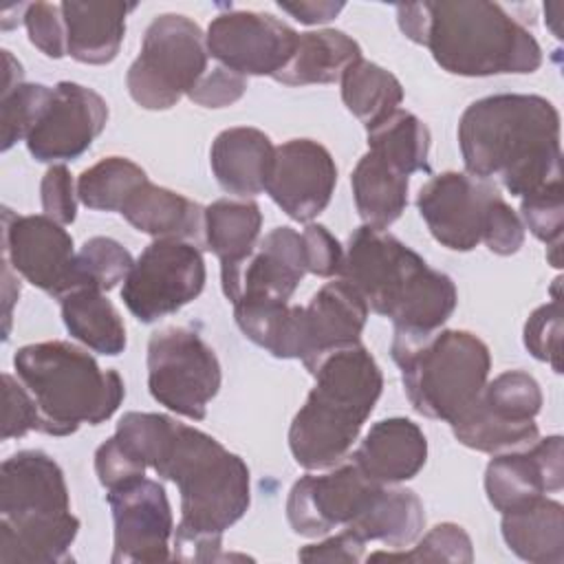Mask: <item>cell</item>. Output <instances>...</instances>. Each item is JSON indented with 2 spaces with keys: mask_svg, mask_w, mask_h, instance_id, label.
I'll return each mask as SVG.
<instances>
[{
  "mask_svg": "<svg viewBox=\"0 0 564 564\" xmlns=\"http://www.w3.org/2000/svg\"><path fill=\"white\" fill-rule=\"evenodd\" d=\"M467 174L498 178L524 198L562 183L560 112L540 95H489L467 106L458 121Z\"/></svg>",
  "mask_w": 564,
  "mask_h": 564,
  "instance_id": "obj_1",
  "label": "cell"
},
{
  "mask_svg": "<svg viewBox=\"0 0 564 564\" xmlns=\"http://www.w3.org/2000/svg\"><path fill=\"white\" fill-rule=\"evenodd\" d=\"M176 482L181 520L174 531V557L218 560L223 533L249 509V467L214 436L176 423L167 454L154 469Z\"/></svg>",
  "mask_w": 564,
  "mask_h": 564,
  "instance_id": "obj_2",
  "label": "cell"
},
{
  "mask_svg": "<svg viewBox=\"0 0 564 564\" xmlns=\"http://www.w3.org/2000/svg\"><path fill=\"white\" fill-rule=\"evenodd\" d=\"M341 280L359 291L368 308L390 317L397 333L430 335L456 308L458 293L449 275L388 231L361 225L348 238Z\"/></svg>",
  "mask_w": 564,
  "mask_h": 564,
  "instance_id": "obj_3",
  "label": "cell"
},
{
  "mask_svg": "<svg viewBox=\"0 0 564 564\" xmlns=\"http://www.w3.org/2000/svg\"><path fill=\"white\" fill-rule=\"evenodd\" d=\"M315 388L293 416L289 449L304 469H328L341 463L381 397L383 377L364 344L324 357Z\"/></svg>",
  "mask_w": 564,
  "mask_h": 564,
  "instance_id": "obj_4",
  "label": "cell"
},
{
  "mask_svg": "<svg viewBox=\"0 0 564 564\" xmlns=\"http://www.w3.org/2000/svg\"><path fill=\"white\" fill-rule=\"evenodd\" d=\"M79 520L59 465L40 449H24L0 467V562H68Z\"/></svg>",
  "mask_w": 564,
  "mask_h": 564,
  "instance_id": "obj_5",
  "label": "cell"
},
{
  "mask_svg": "<svg viewBox=\"0 0 564 564\" xmlns=\"http://www.w3.org/2000/svg\"><path fill=\"white\" fill-rule=\"evenodd\" d=\"M423 9V46L452 75L533 73L542 64L538 40L496 2L441 0Z\"/></svg>",
  "mask_w": 564,
  "mask_h": 564,
  "instance_id": "obj_6",
  "label": "cell"
},
{
  "mask_svg": "<svg viewBox=\"0 0 564 564\" xmlns=\"http://www.w3.org/2000/svg\"><path fill=\"white\" fill-rule=\"evenodd\" d=\"M13 366L40 410V432L51 436H68L82 423H104L126 397L117 370H101L88 352L68 341L22 346Z\"/></svg>",
  "mask_w": 564,
  "mask_h": 564,
  "instance_id": "obj_7",
  "label": "cell"
},
{
  "mask_svg": "<svg viewBox=\"0 0 564 564\" xmlns=\"http://www.w3.org/2000/svg\"><path fill=\"white\" fill-rule=\"evenodd\" d=\"M390 352L401 368L412 408L449 425L480 399L489 379V348L469 330H434L430 335L394 330Z\"/></svg>",
  "mask_w": 564,
  "mask_h": 564,
  "instance_id": "obj_8",
  "label": "cell"
},
{
  "mask_svg": "<svg viewBox=\"0 0 564 564\" xmlns=\"http://www.w3.org/2000/svg\"><path fill=\"white\" fill-rule=\"evenodd\" d=\"M207 57L205 35L194 20L178 13L156 15L128 68V93L145 110H167L209 70Z\"/></svg>",
  "mask_w": 564,
  "mask_h": 564,
  "instance_id": "obj_9",
  "label": "cell"
},
{
  "mask_svg": "<svg viewBox=\"0 0 564 564\" xmlns=\"http://www.w3.org/2000/svg\"><path fill=\"white\" fill-rule=\"evenodd\" d=\"M148 388L167 410L203 421L220 388L218 357L196 330L163 328L148 344Z\"/></svg>",
  "mask_w": 564,
  "mask_h": 564,
  "instance_id": "obj_10",
  "label": "cell"
},
{
  "mask_svg": "<svg viewBox=\"0 0 564 564\" xmlns=\"http://www.w3.org/2000/svg\"><path fill=\"white\" fill-rule=\"evenodd\" d=\"M205 286V262L187 240L154 238L134 260L121 286V300L143 324L176 313Z\"/></svg>",
  "mask_w": 564,
  "mask_h": 564,
  "instance_id": "obj_11",
  "label": "cell"
},
{
  "mask_svg": "<svg viewBox=\"0 0 564 564\" xmlns=\"http://www.w3.org/2000/svg\"><path fill=\"white\" fill-rule=\"evenodd\" d=\"M505 198L485 178L460 172H443L430 178L416 207L430 234L452 251H471L485 242Z\"/></svg>",
  "mask_w": 564,
  "mask_h": 564,
  "instance_id": "obj_12",
  "label": "cell"
},
{
  "mask_svg": "<svg viewBox=\"0 0 564 564\" xmlns=\"http://www.w3.org/2000/svg\"><path fill=\"white\" fill-rule=\"evenodd\" d=\"M2 249L15 273L57 300L79 286L73 238L46 214L18 216L4 207Z\"/></svg>",
  "mask_w": 564,
  "mask_h": 564,
  "instance_id": "obj_13",
  "label": "cell"
},
{
  "mask_svg": "<svg viewBox=\"0 0 564 564\" xmlns=\"http://www.w3.org/2000/svg\"><path fill=\"white\" fill-rule=\"evenodd\" d=\"M368 304L346 280L324 284L308 306H293L286 359H302L308 372L344 348L361 344Z\"/></svg>",
  "mask_w": 564,
  "mask_h": 564,
  "instance_id": "obj_14",
  "label": "cell"
},
{
  "mask_svg": "<svg viewBox=\"0 0 564 564\" xmlns=\"http://www.w3.org/2000/svg\"><path fill=\"white\" fill-rule=\"evenodd\" d=\"M297 37L286 22L271 13L225 11L212 20L205 44L209 57L242 77H275L291 59Z\"/></svg>",
  "mask_w": 564,
  "mask_h": 564,
  "instance_id": "obj_15",
  "label": "cell"
},
{
  "mask_svg": "<svg viewBox=\"0 0 564 564\" xmlns=\"http://www.w3.org/2000/svg\"><path fill=\"white\" fill-rule=\"evenodd\" d=\"M115 522L112 564L163 562L170 557L174 520L163 485L145 476L108 489Z\"/></svg>",
  "mask_w": 564,
  "mask_h": 564,
  "instance_id": "obj_16",
  "label": "cell"
},
{
  "mask_svg": "<svg viewBox=\"0 0 564 564\" xmlns=\"http://www.w3.org/2000/svg\"><path fill=\"white\" fill-rule=\"evenodd\" d=\"M379 487L352 460L319 476L306 474L289 491L286 520L297 535H326L348 527L370 505Z\"/></svg>",
  "mask_w": 564,
  "mask_h": 564,
  "instance_id": "obj_17",
  "label": "cell"
},
{
  "mask_svg": "<svg viewBox=\"0 0 564 564\" xmlns=\"http://www.w3.org/2000/svg\"><path fill=\"white\" fill-rule=\"evenodd\" d=\"M304 273L308 271L302 234L291 227H275L258 240L249 258L220 269V280L231 304H289V297L302 282Z\"/></svg>",
  "mask_w": 564,
  "mask_h": 564,
  "instance_id": "obj_18",
  "label": "cell"
},
{
  "mask_svg": "<svg viewBox=\"0 0 564 564\" xmlns=\"http://www.w3.org/2000/svg\"><path fill=\"white\" fill-rule=\"evenodd\" d=\"M106 121L108 106L101 95L75 82H59L24 141L37 161H70L90 148Z\"/></svg>",
  "mask_w": 564,
  "mask_h": 564,
  "instance_id": "obj_19",
  "label": "cell"
},
{
  "mask_svg": "<svg viewBox=\"0 0 564 564\" xmlns=\"http://www.w3.org/2000/svg\"><path fill=\"white\" fill-rule=\"evenodd\" d=\"M337 165L330 152L313 139H291L275 148L264 192L286 216L311 223L335 192Z\"/></svg>",
  "mask_w": 564,
  "mask_h": 564,
  "instance_id": "obj_20",
  "label": "cell"
},
{
  "mask_svg": "<svg viewBox=\"0 0 564 564\" xmlns=\"http://www.w3.org/2000/svg\"><path fill=\"white\" fill-rule=\"evenodd\" d=\"M562 436L538 438L524 449L494 456L485 471V491L496 511L505 513L564 485Z\"/></svg>",
  "mask_w": 564,
  "mask_h": 564,
  "instance_id": "obj_21",
  "label": "cell"
},
{
  "mask_svg": "<svg viewBox=\"0 0 564 564\" xmlns=\"http://www.w3.org/2000/svg\"><path fill=\"white\" fill-rule=\"evenodd\" d=\"M427 458L421 427L403 416L375 423L350 460L375 482L394 485L414 478Z\"/></svg>",
  "mask_w": 564,
  "mask_h": 564,
  "instance_id": "obj_22",
  "label": "cell"
},
{
  "mask_svg": "<svg viewBox=\"0 0 564 564\" xmlns=\"http://www.w3.org/2000/svg\"><path fill=\"white\" fill-rule=\"evenodd\" d=\"M273 154L275 145L262 130L238 126L214 139L209 163L225 192L247 198L264 192Z\"/></svg>",
  "mask_w": 564,
  "mask_h": 564,
  "instance_id": "obj_23",
  "label": "cell"
},
{
  "mask_svg": "<svg viewBox=\"0 0 564 564\" xmlns=\"http://www.w3.org/2000/svg\"><path fill=\"white\" fill-rule=\"evenodd\" d=\"M134 7L128 2H62L66 55L82 64L112 62L123 42L126 18Z\"/></svg>",
  "mask_w": 564,
  "mask_h": 564,
  "instance_id": "obj_24",
  "label": "cell"
},
{
  "mask_svg": "<svg viewBox=\"0 0 564 564\" xmlns=\"http://www.w3.org/2000/svg\"><path fill=\"white\" fill-rule=\"evenodd\" d=\"M119 214L134 229L154 238L189 242L198 240L205 231V209L198 203L150 181L132 192Z\"/></svg>",
  "mask_w": 564,
  "mask_h": 564,
  "instance_id": "obj_25",
  "label": "cell"
},
{
  "mask_svg": "<svg viewBox=\"0 0 564 564\" xmlns=\"http://www.w3.org/2000/svg\"><path fill=\"white\" fill-rule=\"evenodd\" d=\"M502 538L507 546L533 564L564 562V507L540 496L502 513Z\"/></svg>",
  "mask_w": 564,
  "mask_h": 564,
  "instance_id": "obj_26",
  "label": "cell"
},
{
  "mask_svg": "<svg viewBox=\"0 0 564 564\" xmlns=\"http://www.w3.org/2000/svg\"><path fill=\"white\" fill-rule=\"evenodd\" d=\"M361 59L359 44L337 29L300 33L286 66L273 77L286 86L339 82L344 70Z\"/></svg>",
  "mask_w": 564,
  "mask_h": 564,
  "instance_id": "obj_27",
  "label": "cell"
},
{
  "mask_svg": "<svg viewBox=\"0 0 564 564\" xmlns=\"http://www.w3.org/2000/svg\"><path fill=\"white\" fill-rule=\"evenodd\" d=\"M423 524V502L412 489H386V485H381L370 505L344 529L364 542L377 540L401 551L416 542Z\"/></svg>",
  "mask_w": 564,
  "mask_h": 564,
  "instance_id": "obj_28",
  "label": "cell"
},
{
  "mask_svg": "<svg viewBox=\"0 0 564 564\" xmlns=\"http://www.w3.org/2000/svg\"><path fill=\"white\" fill-rule=\"evenodd\" d=\"M408 174L366 152L352 170L350 185L364 225L386 231L408 205Z\"/></svg>",
  "mask_w": 564,
  "mask_h": 564,
  "instance_id": "obj_29",
  "label": "cell"
},
{
  "mask_svg": "<svg viewBox=\"0 0 564 564\" xmlns=\"http://www.w3.org/2000/svg\"><path fill=\"white\" fill-rule=\"evenodd\" d=\"M68 333L101 355H119L126 348V326L115 304L99 289H75L59 297Z\"/></svg>",
  "mask_w": 564,
  "mask_h": 564,
  "instance_id": "obj_30",
  "label": "cell"
},
{
  "mask_svg": "<svg viewBox=\"0 0 564 564\" xmlns=\"http://www.w3.org/2000/svg\"><path fill=\"white\" fill-rule=\"evenodd\" d=\"M262 214L256 200L220 198L205 207V245L220 260V269L249 258L258 245Z\"/></svg>",
  "mask_w": 564,
  "mask_h": 564,
  "instance_id": "obj_31",
  "label": "cell"
},
{
  "mask_svg": "<svg viewBox=\"0 0 564 564\" xmlns=\"http://www.w3.org/2000/svg\"><path fill=\"white\" fill-rule=\"evenodd\" d=\"M339 82L346 108L366 126V130L392 115L403 101L399 79L364 57L350 64Z\"/></svg>",
  "mask_w": 564,
  "mask_h": 564,
  "instance_id": "obj_32",
  "label": "cell"
},
{
  "mask_svg": "<svg viewBox=\"0 0 564 564\" xmlns=\"http://www.w3.org/2000/svg\"><path fill=\"white\" fill-rule=\"evenodd\" d=\"M368 150L403 174L430 172V130L408 110L397 108L377 126L368 128Z\"/></svg>",
  "mask_w": 564,
  "mask_h": 564,
  "instance_id": "obj_33",
  "label": "cell"
},
{
  "mask_svg": "<svg viewBox=\"0 0 564 564\" xmlns=\"http://www.w3.org/2000/svg\"><path fill=\"white\" fill-rule=\"evenodd\" d=\"M454 436L465 447L485 454H502L513 449H524L533 445L540 436L535 421L511 423L487 412L480 401H476L456 423H452Z\"/></svg>",
  "mask_w": 564,
  "mask_h": 564,
  "instance_id": "obj_34",
  "label": "cell"
},
{
  "mask_svg": "<svg viewBox=\"0 0 564 564\" xmlns=\"http://www.w3.org/2000/svg\"><path fill=\"white\" fill-rule=\"evenodd\" d=\"M148 181L145 172L123 156H106L77 178V198L101 212H121L132 192Z\"/></svg>",
  "mask_w": 564,
  "mask_h": 564,
  "instance_id": "obj_35",
  "label": "cell"
},
{
  "mask_svg": "<svg viewBox=\"0 0 564 564\" xmlns=\"http://www.w3.org/2000/svg\"><path fill=\"white\" fill-rule=\"evenodd\" d=\"M478 401L498 419L511 423H531L542 408V390L529 372L507 370L494 381H487Z\"/></svg>",
  "mask_w": 564,
  "mask_h": 564,
  "instance_id": "obj_36",
  "label": "cell"
},
{
  "mask_svg": "<svg viewBox=\"0 0 564 564\" xmlns=\"http://www.w3.org/2000/svg\"><path fill=\"white\" fill-rule=\"evenodd\" d=\"M134 260L130 251L112 238L95 236L84 242L77 253V280L79 286L110 291L126 280Z\"/></svg>",
  "mask_w": 564,
  "mask_h": 564,
  "instance_id": "obj_37",
  "label": "cell"
},
{
  "mask_svg": "<svg viewBox=\"0 0 564 564\" xmlns=\"http://www.w3.org/2000/svg\"><path fill=\"white\" fill-rule=\"evenodd\" d=\"M372 562H471L474 560V549L471 540L465 533L463 527L454 522H443L430 529L423 540L412 549V551H377L370 553Z\"/></svg>",
  "mask_w": 564,
  "mask_h": 564,
  "instance_id": "obj_38",
  "label": "cell"
},
{
  "mask_svg": "<svg viewBox=\"0 0 564 564\" xmlns=\"http://www.w3.org/2000/svg\"><path fill=\"white\" fill-rule=\"evenodd\" d=\"M53 88L44 84H18L2 93V150H9L15 141L26 139L40 115L44 112Z\"/></svg>",
  "mask_w": 564,
  "mask_h": 564,
  "instance_id": "obj_39",
  "label": "cell"
},
{
  "mask_svg": "<svg viewBox=\"0 0 564 564\" xmlns=\"http://www.w3.org/2000/svg\"><path fill=\"white\" fill-rule=\"evenodd\" d=\"M522 218L529 231L546 242L551 249L549 260L553 267H560L562 251V223H564V200H562V183H553L531 196H524L520 203Z\"/></svg>",
  "mask_w": 564,
  "mask_h": 564,
  "instance_id": "obj_40",
  "label": "cell"
},
{
  "mask_svg": "<svg viewBox=\"0 0 564 564\" xmlns=\"http://www.w3.org/2000/svg\"><path fill=\"white\" fill-rule=\"evenodd\" d=\"M560 278L553 284V300L535 308L524 324L527 350L546 361L555 372H562V297L557 293Z\"/></svg>",
  "mask_w": 564,
  "mask_h": 564,
  "instance_id": "obj_41",
  "label": "cell"
},
{
  "mask_svg": "<svg viewBox=\"0 0 564 564\" xmlns=\"http://www.w3.org/2000/svg\"><path fill=\"white\" fill-rule=\"evenodd\" d=\"M22 22L31 44L37 46L46 57L59 59L66 55V24L59 7L48 2L26 4Z\"/></svg>",
  "mask_w": 564,
  "mask_h": 564,
  "instance_id": "obj_42",
  "label": "cell"
},
{
  "mask_svg": "<svg viewBox=\"0 0 564 564\" xmlns=\"http://www.w3.org/2000/svg\"><path fill=\"white\" fill-rule=\"evenodd\" d=\"M4 388V412H2V441L20 438L26 432H40V410L31 392L20 386L9 372L2 375Z\"/></svg>",
  "mask_w": 564,
  "mask_h": 564,
  "instance_id": "obj_43",
  "label": "cell"
},
{
  "mask_svg": "<svg viewBox=\"0 0 564 564\" xmlns=\"http://www.w3.org/2000/svg\"><path fill=\"white\" fill-rule=\"evenodd\" d=\"M245 90L247 77L218 64L198 79V84L187 93V97L205 108H225L238 101L245 95Z\"/></svg>",
  "mask_w": 564,
  "mask_h": 564,
  "instance_id": "obj_44",
  "label": "cell"
},
{
  "mask_svg": "<svg viewBox=\"0 0 564 564\" xmlns=\"http://www.w3.org/2000/svg\"><path fill=\"white\" fill-rule=\"evenodd\" d=\"M42 209L48 218L59 225H70L77 216V196L73 189V178L66 165H53L46 170L42 185Z\"/></svg>",
  "mask_w": 564,
  "mask_h": 564,
  "instance_id": "obj_45",
  "label": "cell"
},
{
  "mask_svg": "<svg viewBox=\"0 0 564 564\" xmlns=\"http://www.w3.org/2000/svg\"><path fill=\"white\" fill-rule=\"evenodd\" d=\"M145 465L139 463L115 436L101 443L95 452V471L106 489L145 476Z\"/></svg>",
  "mask_w": 564,
  "mask_h": 564,
  "instance_id": "obj_46",
  "label": "cell"
},
{
  "mask_svg": "<svg viewBox=\"0 0 564 564\" xmlns=\"http://www.w3.org/2000/svg\"><path fill=\"white\" fill-rule=\"evenodd\" d=\"M306 271L319 278L337 275L344 260V249L324 225H306L302 231Z\"/></svg>",
  "mask_w": 564,
  "mask_h": 564,
  "instance_id": "obj_47",
  "label": "cell"
},
{
  "mask_svg": "<svg viewBox=\"0 0 564 564\" xmlns=\"http://www.w3.org/2000/svg\"><path fill=\"white\" fill-rule=\"evenodd\" d=\"M364 544V540L344 529L341 533L326 538L324 542L300 549L297 557L302 562H361Z\"/></svg>",
  "mask_w": 564,
  "mask_h": 564,
  "instance_id": "obj_48",
  "label": "cell"
},
{
  "mask_svg": "<svg viewBox=\"0 0 564 564\" xmlns=\"http://www.w3.org/2000/svg\"><path fill=\"white\" fill-rule=\"evenodd\" d=\"M278 7L302 24H322L333 20L344 9V2H278Z\"/></svg>",
  "mask_w": 564,
  "mask_h": 564,
  "instance_id": "obj_49",
  "label": "cell"
},
{
  "mask_svg": "<svg viewBox=\"0 0 564 564\" xmlns=\"http://www.w3.org/2000/svg\"><path fill=\"white\" fill-rule=\"evenodd\" d=\"M4 339L9 335V319H11V306L20 295V284L15 280H11V264L4 260Z\"/></svg>",
  "mask_w": 564,
  "mask_h": 564,
  "instance_id": "obj_50",
  "label": "cell"
},
{
  "mask_svg": "<svg viewBox=\"0 0 564 564\" xmlns=\"http://www.w3.org/2000/svg\"><path fill=\"white\" fill-rule=\"evenodd\" d=\"M4 57V84H2V93L15 88L18 84H22V66L18 59H13V55L9 51H2Z\"/></svg>",
  "mask_w": 564,
  "mask_h": 564,
  "instance_id": "obj_51",
  "label": "cell"
},
{
  "mask_svg": "<svg viewBox=\"0 0 564 564\" xmlns=\"http://www.w3.org/2000/svg\"><path fill=\"white\" fill-rule=\"evenodd\" d=\"M564 4L562 2H551L546 4V24L553 31L555 37H562V29H560V13H562Z\"/></svg>",
  "mask_w": 564,
  "mask_h": 564,
  "instance_id": "obj_52",
  "label": "cell"
}]
</instances>
